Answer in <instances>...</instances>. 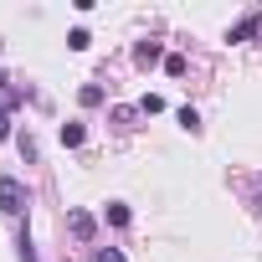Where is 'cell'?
Segmentation results:
<instances>
[{
    "instance_id": "cell-1",
    "label": "cell",
    "mask_w": 262,
    "mask_h": 262,
    "mask_svg": "<svg viewBox=\"0 0 262 262\" xmlns=\"http://www.w3.org/2000/svg\"><path fill=\"white\" fill-rule=\"evenodd\" d=\"M26 206H31V190H26V180H16V175H0V216H26Z\"/></svg>"
},
{
    "instance_id": "cell-2",
    "label": "cell",
    "mask_w": 262,
    "mask_h": 262,
    "mask_svg": "<svg viewBox=\"0 0 262 262\" xmlns=\"http://www.w3.org/2000/svg\"><path fill=\"white\" fill-rule=\"evenodd\" d=\"M67 231H72L77 242H93V236H98V221H93V211H67Z\"/></svg>"
},
{
    "instance_id": "cell-3",
    "label": "cell",
    "mask_w": 262,
    "mask_h": 262,
    "mask_svg": "<svg viewBox=\"0 0 262 262\" xmlns=\"http://www.w3.org/2000/svg\"><path fill=\"white\" fill-rule=\"evenodd\" d=\"M257 31H262V11H252V16H242V21H236V26L226 31V41H252Z\"/></svg>"
},
{
    "instance_id": "cell-4",
    "label": "cell",
    "mask_w": 262,
    "mask_h": 262,
    "mask_svg": "<svg viewBox=\"0 0 262 262\" xmlns=\"http://www.w3.org/2000/svg\"><path fill=\"white\" fill-rule=\"evenodd\" d=\"M134 62H139V67H155V62H165V47H160V41H139V47H134Z\"/></svg>"
},
{
    "instance_id": "cell-5",
    "label": "cell",
    "mask_w": 262,
    "mask_h": 262,
    "mask_svg": "<svg viewBox=\"0 0 262 262\" xmlns=\"http://www.w3.org/2000/svg\"><path fill=\"white\" fill-rule=\"evenodd\" d=\"M103 216H108L113 226H128V221H134V211H128L123 201H108V206H103Z\"/></svg>"
},
{
    "instance_id": "cell-6",
    "label": "cell",
    "mask_w": 262,
    "mask_h": 262,
    "mask_svg": "<svg viewBox=\"0 0 262 262\" xmlns=\"http://www.w3.org/2000/svg\"><path fill=\"white\" fill-rule=\"evenodd\" d=\"M82 139H88L82 123H62V144H67V149H82Z\"/></svg>"
},
{
    "instance_id": "cell-7",
    "label": "cell",
    "mask_w": 262,
    "mask_h": 262,
    "mask_svg": "<svg viewBox=\"0 0 262 262\" xmlns=\"http://www.w3.org/2000/svg\"><path fill=\"white\" fill-rule=\"evenodd\" d=\"M77 103H82V108H98V103H103V82H82Z\"/></svg>"
},
{
    "instance_id": "cell-8",
    "label": "cell",
    "mask_w": 262,
    "mask_h": 262,
    "mask_svg": "<svg viewBox=\"0 0 262 262\" xmlns=\"http://www.w3.org/2000/svg\"><path fill=\"white\" fill-rule=\"evenodd\" d=\"M180 128H185V134H195V128H201V113H195V108H190V103H185V108H180Z\"/></svg>"
},
{
    "instance_id": "cell-9",
    "label": "cell",
    "mask_w": 262,
    "mask_h": 262,
    "mask_svg": "<svg viewBox=\"0 0 262 262\" xmlns=\"http://www.w3.org/2000/svg\"><path fill=\"white\" fill-rule=\"evenodd\" d=\"M67 47H72V52H88V47H93V36L77 26V31H67Z\"/></svg>"
},
{
    "instance_id": "cell-10",
    "label": "cell",
    "mask_w": 262,
    "mask_h": 262,
    "mask_svg": "<svg viewBox=\"0 0 262 262\" xmlns=\"http://www.w3.org/2000/svg\"><path fill=\"white\" fill-rule=\"evenodd\" d=\"M139 113H144V118H149V113H165V98H155V93H144V98H139Z\"/></svg>"
},
{
    "instance_id": "cell-11",
    "label": "cell",
    "mask_w": 262,
    "mask_h": 262,
    "mask_svg": "<svg viewBox=\"0 0 262 262\" xmlns=\"http://www.w3.org/2000/svg\"><path fill=\"white\" fill-rule=\"evenodd\" d=\"M93 262H128L118 247H93Z\"/></svg>"
},
{
    "instance_id": "cell-12",
    "label": "cell",
    "mask_w": 262,
    "mask_h": 262,
    "mask_svg": "<svg viewBox=\"0 0 262 262\" xmlns=\"http://www.w3.org/2000/svg\"><path fill=\"white\" fill-rule=\"evenodd\" d=\"M165 72H170V77H185V57H180V52H175V57H165Z\"/></svg>"
},
{
    "instance_id": "cell-13",
    "label": "cell",
    "mask_w": 262,
    "mask_h": 262,
    "mask_svg": "<svg viewBox=\"0 0 262 262\" xmlns=\"http://www.w3.org/2000/svg\"><path fill=\"white\" fill-rule=\"evenodd\" d=\"M16 149H21L26 160H36V139H31V134H16Z\"/></svg>"
},
{
    "instance_id": "cell-14",
    "label": "cell",
    "mask_w": 262,
    "mask_h": 262,
    "mask_svg": "<svg viewBox=\"0 0 262 262\" xmlns=\"http://www.w3.org/2000/svg\"><path fill=\"white\" fill-rule=\"evenodd\" d=\"M16 247H21V262H36V247H31V236H26V231H21V242H16Z\"/></svg>"
}]
</instances>
